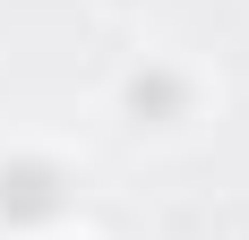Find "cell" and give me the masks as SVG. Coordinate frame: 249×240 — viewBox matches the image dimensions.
Instances as JSON below:
<instances>
[{"instance_id": "6da1fadb", "label": "cell", "mask_w": 249, "mask_h": 240, "mask_svg": "<svg viewBox=\"0 0 249 240\" xmlns=\"http://www.w3.org/2000/svg\"><path fill=\"white\" fill-rule=\"evenodd\" d=\"M52 206H60V171H52V163L0 171V215H9V223H43Z\"/></svg>"}]
</instances>
